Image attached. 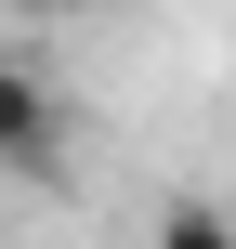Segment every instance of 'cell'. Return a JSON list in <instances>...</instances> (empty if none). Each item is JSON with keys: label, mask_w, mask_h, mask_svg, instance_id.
I'll use <instances>...</instances> for the list:
<instances>
[{"label": "cell", "mask_w": 236, "mask_h": 249, "mask_svg": "<svg viewBox=\"0 0 236 249\" xmlns=\"http://www.w3.org/2000/svg\"><path fill=\"white\" fill-rule=\"evenodd\" d=\"M66 158V92L39 79V53H0V184H39Z\"/></svg>", "instance_id": "1"}, {"label": "cell", "mask_w": 236, "mask_h": 249, "mask_svg": "<svg viewBox=\"0 0 236 249\" xmlns=\"http://www.w3.org/2000/svg\"><path fill=\"white\" fill-rule=\"evenodd\" d=\"M145 249H236V210H223V197H171Z\"/></svg>", "instance_id": "2"}, {"label": "cell", "mask_w": 236, "mask_h": 249, "mask_svg": "<svg viewBox=\"0 0 236 249\" xmlns=\"http://www.w3.org/2000/svg\"><path fill=\"white\" fill-rule=\"evenodd\" d=\"M13 13H26V26H53V13H92V0H13Z\"/></svg>", "instance_id": "3"}]
</instances>
